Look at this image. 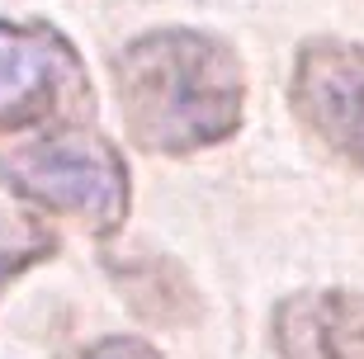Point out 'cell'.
<instances>
[{"label": "cell", "instance_id": "5", "mask_svg": "<svg viewBox=\"0 0 364 359\" xmlns=\"http://www.w3.org/2000/svg\"><path fill=\"white\" fill-rule=\"evenodd\" d=\"M274 359H364V293L303 289L270 312Z\"/></svg>", "mask_w": 364, "mask_h": 359}, {"label": "cell", "instance_id": "4", "mask_svg": "<svg viewBox=\"0 0 364 359\" xmlns=\"http://www.w3.org/2000/svg\"><path fill=\"white\" fill-rule=\"evenodd\" d=\"M289 109L298 128L364 175V43L317 33L289 67Z\"/></svg>", "mask_w": 364, "mask_h": 359}, {"label": "cell", "instance_id": "3", "mask_svg": "<svg viewBox=\"0 0 364 359\" xmlns=\"http://www.w3.org/2000/svg\"><path fill=\"white\" fill-rule=\"evenodd\" d=\"M90 76L57 24L0 19V137L62 128L90 114Z\"/></svg>", "mask_w": 364, "mask_h": 359}, {"label": "cell", "instance_id": "2", "mask_svg": "<svg viewBox=\"0 0 364 359\" xmlns=\"http://www.w3.org/2000/svg\"><path fill=\"white\" fill-rule=\"evenodd\" d=\"M0 185L38 213L81 223L90 237H114L133 208L123 151L85 123L10 137L0 146Z\"/></svg>", "mask_w": 364, "mask_h": 359}, {"label": "cell", "instance_id": "6", "mask_svg": "<svg viewBox=\"0 0 364 359\" xmlns=\"http://www.w3.org/2000/svg\"><path fill=\"white\" fill-rule=\"evenodd\" d=\"M57 255V232L24 208H0V293Z\"/></svg>", "mask_w": 364, "mask_h": 359}, {"label": "cell", "instance_id": "7", "mask_svg": "<svg viewBox=\"0 0 364 359\" xmlns=\"http://www.w3.org/2000/svg\"><path fill=\"white\" fill-rule=\"evenodd\" d=\"M76 359H161V350L147 345L142 336H109V341L90 345L85 355H76Z\"/></svg>", "mask_w": 364, "mask_h": 359}, {"label": "cell", "instance_id": "1", "mask_svg": "<svg viewBox=\"0 0 364 359\" xmlns=\"http://www.w3.org/2000/svg\"><path fill=\"white\" fill-rule=\"evenodd\" d=\"M114 100L128 142L151 156L223 146L246 119L242 53L208 28H147L114 57Z\"/></svg>", "mask_w": 364, "mask_h": 359}]
</instances>
